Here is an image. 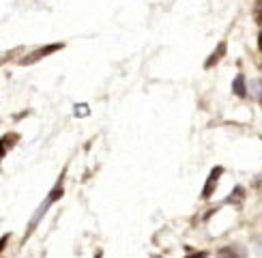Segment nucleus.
I'll return each mask as SVG.
<instances>
[{
    "mask_svg": "<svg viewBox=\"0 0 262 258\" xmlns=\"http://www.w3.org/2000/svg\"><path fill=\"white\" fill-rule=\"evenodd\" d=\"M224 174V170L222 168H213V172L208 174V179H206V183H204V190H202V198L204 200H208V198L213 196V192H215V187H217V181H219V177Z\"/></svg>",
    "mask_w": 262,
    "mask_h": 258,
    "instance_id": "1",
    "label": "nucleus"
},
{
    "mask_svg": "<svg viewBox=\"0 0 262 258\" xmlns=\"http://www.w3.org/2000/svg\"><path fill=\"white\" fill-rule=\"evenodd\" d=\"M219 258H247V250L239 243H232V245H226L217 252Z\"/></svg>",
    "mask_w": 262,
    "mask_h": 258,
    "instance_id": "2",
    "label": "nucleus"
},
{
    "mask_svg": "<svg viewBox=\"0 0 262 258\" xmlns=\"http://www.w3.org/2000/svg\"><path fill=\"white\" fill-rule=\"evenodd\" d=\"M56 50H63V43H52V45H47V48H41V50H37V52H33L31 56L24 58L22 64H31V63L39 61V58H43V56H47V54H52V52H56Z\"/></svg>",
    "mask_w": 262,
    "mask_h": 258,
    "instance_id": "3",
    "label": "nucleus"
},
{
    "mask_svg": "<svg viewBox=\"0 0 262 258\" xmlns=\"http://www.w3.org/2000/svg\"><path fill=\"white\" fill-rule=\"evenodd\" d=\"M224 54H226V43H224V41H222V43L217 45V50H215V52H213L211 56L206 58L204 67L208 69V67H213V64H217V63H219V58H224Z\"/></svg>",
    "mask_w": 262,
    "mask_h": 258,
    "instance_id": "4",
    "label": "nucleus"
},
{
    "mask_svg": "<svg viewBox=\"0 0 262 258\" xmlns=\"http://www.w3.org/2000/svg\"><path fill=\"white\" fill-rule=\"evenodd\" d=\"M232 91H234L236 97H247V86H245V78L243 75H236L234 82H232Z\"/></svg>",
    "mask_w": 262,
    "mask_h": 258,
    "instance_id": "5",
    "label": "nucleus"
},
{
    "mask_svg": "<svg viewBox=\"0 0 262 258\" xmlns=\"http://www.w3.org/2000/svg\"><path fill=\"white\" fill-rule=\"evenodd\" d=\"M243 198H245V190H243V187H234V192L230 194L228 202H230V204H239Z\"/></svg>",
    "mask_w": 262,
    "mask_h": 258,
    "instance_id": "6",
    "label": "nucleus"
},
{
    "mask_svg": "<svg viewBox=\"0 0 262 258\" xmlns=\"http://www.w3.org/2000/svg\"><path fill=\"white\" fill-rule=\"evenodd\" d=\"M15 142H17V136H15V133H9V136H4L2 142H0V144H2V155L7 153V149H9L11 144H15Z\"/></svg>",
    "mask_w": 262,
    "mask_h": 258,
    "instance_id": "7",
    "label": "nucleus"
},
{
    "mask_svg": "<svg viewBox=\"0 0 262 258\" xmlns=\"http://www.w3.org/2000/svg\"><path fill=\"white\" fill-rule=\"evenodd\" d=\"M256 22H258V24H262V0H258V2H256Z\"/></svg>",
    "mask_w": 262,
    "mask_h": 258,
    "instance_id": "8",
    "label": "nucleus"
},
{
    "mask_svg": "<svg viewBox=\"0 0 262 258\" xmlns=\"http://www.w3.org/2000/svg\"><path fill=\"white\" fill-rule=\"evenodd\" d=\"M86 114H88L86 105H77V116H86Z\"/></svg>",
    "mask_w": 262,
    "mask_h": 258,
    "instance_id": "9",
    "label": "nucleus"
},
{
    "mask_svg": "<svg viewBox=\"0 0 262 258\" xmlns=\"http://www.w3.org/2000/svg\"><path fill=\"white\" fill-rule=\"evenodd\" d=\"M187 258H206V252H198V254H192V256H187Z\"/></svg>",
    "mask_w": 262,
    "mask_h": 258,
    "instance_id": "10",
    "label": "nucleus"
},
{
    "mask_svg": "<svg viewBox=\"0 0 262 258\" xmlns=\"http://www.w3.org/2000/svg\"><path fill=\"white\" fill-rule=\"evenodd\" d=\"M258 252H260V254H262V237L258 239Z\"/></svg>",
    "mask_w": 262,
    "mask_h": 258,
    "instance_id": "11",
    "label": "nucleus"
},
{
    "mask_svg": "<svg viewBox=\"0 0 262 258\" xmlns=\"http://www.w3.org/2000/svg\"><path fill=\"white\" fill-rule=\"evenodd\" d=\"M258 41H260V50H262V32H260V37H258Z\"/></svg>",
    "mask_w": 262,
    "mask_h": 258,
    "instance_id": "12",
    "label": "nucleus"
},
{
    "mask_svg": "<svg viewBox=\"0 0 262 258\" xmlns=\"http://www.w3.org/2000/svg\"><path fill=\"white\" fill-rule=\"evenodd\" d=\"M95 258H101V252H97V254H95Z\"/></svg>",
    "mask_w": 262,
    "mask_h": 258,
    "instance_id": "13",
    "label": "nucleus"
},
{
    "mask_svg": "<svg viewBox=\"0 0 262 258\" xmlns=\"http://www.w3.org/2000/svg\"><path fill=\"white\" fill-rule=\"evenodd\" d=\"M260 101H262V99H260Z\"/></svg>",
    "mask_w": 262,
    "mask_h": 258,
    "instance_id": "14",
    "label": "nucleus"
}]
</instances>
